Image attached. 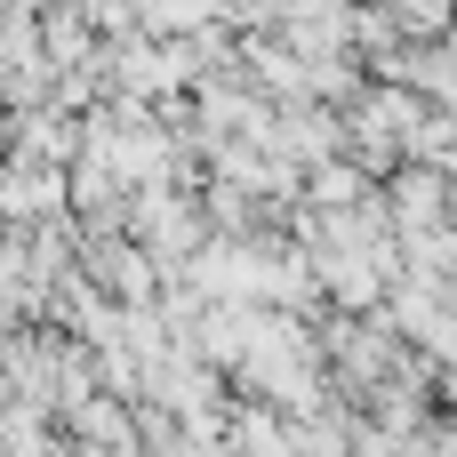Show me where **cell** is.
Returning a JSON list of instances; mask_svg holds the SVG:
<instances>
[{
    "instance_id": "6da1fadb",
    "label": "cell",
    "mask_w": 457,
    "mask_h": 457,
    "mask_svg": "<svg viewBox=\"0 0 457 457\" xmlns=\"http://www.w3.org/2000/svg\"><path fill=\"white\" fill-rule=\"evenodd\" d=\"M120 233H129L153 265H185V257L209 241V217H201V201H193L185 185L153 177V185H129V193H120Z\"/></svg>"
},
{
    "instance_id": "7a4b0ae2",
    "label": "cell",
    "mask_w": 457,
    "mask_h": 457,
    "mask_svg": "<svg viewBox=\"0 0 457 457\" xmlns=\"http://www.w3.org/2000/svg\"><path fill=\"white\" fill-rule=\"evenodd\" d=\"M0 457H8V434H0Z\"/></svg>"
}]
</instances>
